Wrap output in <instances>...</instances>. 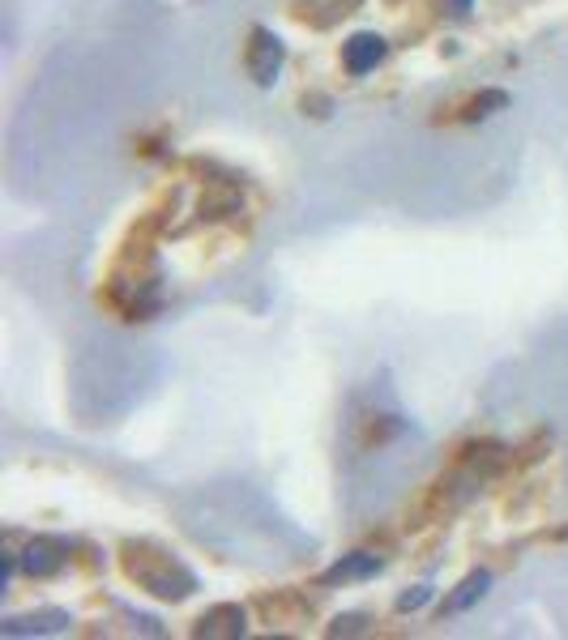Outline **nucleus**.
<instances>
[{
	"label": "nucleus",
	"instance_id": "1a4fd4ad",
	"mask_svg": "<svg viewBox=\"0 0 568 640\" xmlns=\"http://www.w3.org/2000/svg\"><path fill=\"white\" fill-rule=\"evenodd\" d=\"M504 107H509V94H504V90H483L479 99H470V103H466V116H462V120L492 116V111H504Z\"/></svg>",
	"mask_w": 568,
	"mask_h": 640
},
{
	"label": "nucleus",
	"instance_id": "20e7f679",
	"mask_svg": "<svg viewBox=\"0 0 568 640\" xmlns=\"http://www.w3.org/2000/svg\"><path fill=\"white\" fill-rule=\"evenodd\" d=\"M60 568H65V547H60V542H52V538L26 542V551H22V572L26 576L43 581V576H56Z\"/></svg>",
	"mask_w": 568,
	"mask_h": 640
},
{
	"label": "nucleus",
	"instance_id": "f8f14e48",
	"mask_svg": "<svg viewBox=\"0 0 568 640\" xmlns=\"http://www.w3.org/2000/svg\"><path fill=\"white\" fill-rule=\"evenodd\" d=\"M449 5H453V13H470L475 9V0H449Z\"/></svg>",
	"mask_w": 568,
	"mask_h": 640
},
{
	"label": "nucleus",
	"instance_id": "39448f33",
	"mask_svg": "<svg viewBox=\"0 0 568 640\" xmlns=\"http://www.w3.org/2000/svg\"><path fill=\"white\" fill-rule=\"evenodd\" d=\"M385 559L372 555V551H355V555H342L334 568L321 572V585H346V581H368V576L381 572Z\"/></svg>",
	"mask_w": 568,
	"mask_h": 640
},
{
	"label": "nucleus",
	"instance_id": "6e6552de",
	"mask_svg": "<svg viewBox=\"0 0 568 640\" xmlns=\"http://www.w3.org/2000/svg\"><path fill=\"white\" fill-rule=\"evenodd\" d=\"M487 589H492V576L487 572H470L462 585H457V594H449L445 598V615H462V611H470V606H475Z\"/></svg>",
	"mask_w": 568,
	"mask_h": 640
},
{
	"label": "nucleus",
	"instance_id": "f257e3e1",
	"mask_svg": "<svg viewBox=\"0 0 568 640\" xmlns=\"http://www.w3.org/2000/svg\"><path fill=\"white\" fill-rule=\"evenodd\" d=\"M124 568H129V576L146 594L167 598V602H180L197 589V576L180 559H171L167 551H154V547H129L124 551Z\"/></svg>",
	"mask_w": 568,
	"mask_h": 640
},
{
	"label": "nucleus",
	"instance_id": "0eeeda50",
	"mask_svg": "<svg viewBox=\"0 0 568 640\" xmlns=\"http://www.w3.org/2000/svg\"><path fill=\"white\" fill-rule=\"evenodd\" d=\"M69 615L65 611H43V615H30V619H9L5 628V636H43V632H65L69 628Z\"/></svg>",
	"mask_w": 568,
	"mask_h": 640
},
{
	"label": "nucleus",
	"instance_id": "7ed1b4c3",
	"mask_svg": "<svg viewBox=\"0 0 568 640\" xmlns=\"http://www.w3.org/2000/svg\"><path fill=\"white\" fill-rule=\"evenodd\" d=\"M385 52L389 47H385V39L376 35V30H359V35H351L342 43V64H346V73L351 77H364L385 60Z\"/></svg>",
	"mask_w": 568,
	"mask_h": 640
},
{
	"label": "nucleus",
	"instance_id": "423d86ee",
	"mask_svg": "<svg viewBox=\"0 0 568 640\" xmlns=\"http://www.w3.org/2000/svg\"><path fill=\"white\" fill-rule=\"evenodd\" d=\"M248 632V615L244 606L223 602V606H210L201 619H197V636H244Z\"/></svg>",
	"mask_w": 568,
	"mask_h": 640
},
{
	"label": "nucleus",
	"instance_id": "9b49d317",
	"mask_svg": "<svg viewBox=\"0 0 568 640\" xmlns=\"http://www.w3.org/2000/svg\"><path fill=\"white\" fill-rule=\"evenodd\" d=\"M329 632H334V636H355V632H368V619L364 615H338L334 619V628H329Z\"/></svg>",
	"mask_w": 568,
	"mask_h": 640
},
{
	"label": "nucleus",
	"instance_id": "f03ea898",
	"mask_svg": "<svg viewBox=\"0 0 568 640\" xmlns=\"http://www.w3.org/2000/svg\"><path fill=\"white\" fill-rule=\"evenodd\" d=\"M282 60H287V47H282V39L274 35V30L257 26L252 30V43H248V73L257 86H274V77L282 69Z\"/></svg>",
	"mask_w": 568,
	"mask_h": 640
},
{
	"label": "nucleus",
	"instance_id": "9d476101",
	"mask_svg": "<svg viewBox=\"0 0 568 640\" xmlns=\"http://www.w3.org/2000/svg\"><path fill=\"white\" fill-rule=\"evenodd\" d=\"M432 602V585H415V589H406V594L398 598V611H423V606Z\"/></svg>",
	"mask_w": 568,
	"mask_h": 640
}]
</instances>
